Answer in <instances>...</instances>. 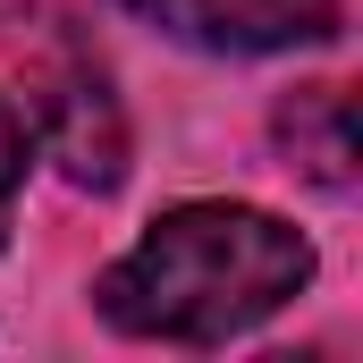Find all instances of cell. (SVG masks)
Returning <instances> with one entry per match:
<instances>
[{
  "instance_id": "obj_1",
  "label": "cell",
  "mask_w": 363,
  "mask_h": 363,
  "mask_svg": "<svg viewBox=\"0 0 363 363\" xmlns=\"http://www.w3.org/2000/svg\"><path fill=\"white\" fill-rule=\"evenodd\" d=\"M313 245L254 203H178L161 211L110 271H101V321L161 347H228L254 321H271L287 296H304Z\"/></svg>"
},
{
  "instance_id": "obj_2",
  "label": "cell",
  "mask_w": 363,
  "mask_h": 363,
  "mask_svg": "<svg viewBox=\"0 0 363 363\" xmlns=\"http://www.w3.org/2000/svg\"><path fill=\"white\" fill-rule=\"evenodd\" d=\"M34 135H43V152L60 161V178L85 186V194H110V186L127 178V110H118V93H110V77H101L93 60L43 68Z\"/></svg>"
},
{
  "instance_id": "obj_3",
  "label": "cell",
  "mask_w": 363,
  "mask_h": 363,
  "mask_svg": "<svg viewBox=\"0 0 363 363\" xmlns=\"http://www.w3.org/2000/svg\"><path fill=\"white\" fill-rule=\"evenodd\" d=\"M135 9L144 26L178 34L194 51H228V60H254V51H304V43H330L338 34V0H118Z\"/></svg>"
},
{
  "instance_id": "obj_4",
  "label": "cell",
  "mask_w": 363,
  "mask_h": 363,
  "mask_svg": "<svg viewBox=\"0 0 363 363\" xmlns=\"http://www.w3.org/2000/svg\"><path fill=\"white\" fill-rule=\"evenodd\" d=\"M279 144H287V169H304L330 194H347L355 186V110H347V85H296L279 101Z\"/></svg>"
},
{
  "instance_id": "obj_5",
  "label": "cell",
  "mask_w": 363,
  "mask_h": 363,
  "mask_svg": "<svg viewBox=\"0 0 363 363\" xmlns=\"http://www.w3.org/2000/svg\"><path fill=\"white\" fill-rule=\"evenodd\" d=\"M17 186H26V118L0 93V245H9V220H17Z\"/></svg>"
}]
</instances>
